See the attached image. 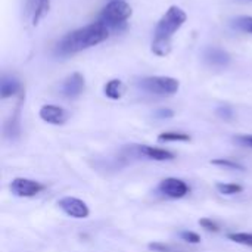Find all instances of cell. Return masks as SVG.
Instances as JSON below:
<instances>
[{"instance_id": "1", "label": "cell", "mask_w": 252, "mask_h": 252, "mask_svg": "<svg viewBox=\"0 0 252 252\" xmlns=\"http://www.w3.org/2000/svg\"><path fill=\"white\" fill-rule=\"evenodd\" d=\"M109 37V28L96 21L63 35L56 44V53L62 56L74 55L89 47H93Z\"/></svg>"}, {"instance_id": "2", "label": "cell", "mask_w": 252, "mask_h": 252, "mask_svg": "<svg viewBox=\"0 0 252 252\" xmlns=\"http://www.w3.org/2000/svg\"><path fill=\"white\" fill-rule=\"evenodd\" d=\"M188 15L179 6H171L161 16L155 28V37L152 41V52L157 56H167L171 52V38L183 27Z\"/></svg>"}, {"instance_id": "3", "label": "cell", "mask_w": 252, "mask_h": 252, "mask_svg": "<svg viewBox=\"0 0 252 252\" xmlns=\"http://www.w3.org/2000/svg\"><path fill=\"white\" fill-rule=\"evenodd\" d=\"M131 16V6L124 0H111L100 12L97 21L106 25L109 30L120 28Z\"/></svg>"}, {"instance_id": "4", "label": "cell", "mask_w": 252, "mask_h": 252, "mask_svg": "<svg viewBox=\"0 0 252 252\" xmlns=\"http://www.w3.org/2000/svg\"><path fill=\"white\" fill-rule=\"evenodd\" d=\"M139 87L151 94L157 96H171L177 93L180 83L179 80L173 77H164V75H154V77H145L139 81Z\"/></svg>"}, {"instance_id": "5", "label": "cell", "mask_w": 252, "mask_h": 252, "mask_svg": "<svg viewBox=\"0 0 252 252\" xmlns=\"http://www.w3.org/2000/svg\"><path fill=\"white\" fill-rule=\"evenodd\" d=\"M9 189H10L12 195L18 196V198H32V196L41 193L46 189V186L43 183L31 180V179L16 177L10 182Z\"/></svg>"}, {"instance_id": "6", "label": "cell", "mask_w": 252, "mask_h": 252, "mask_svg": "<svg viewBox=\"0 0 252 252\" xmlns=\"http://www.w3.org/2000/svg\"><path fill=\"white\" fill-rule=\"evenodd\" d=\"M158 190L171 198V199H180V198H185L189 192H190V188L189 185L182 180V179H177V177H167L164 180L159 182L158 185Z\"/></svg>"}, {"instance_id": "7", "label": "cell", "mask_w": 252, "mask_h": 252, "mask_svg": "<svg viewBox=\"0 0 252 252\" xmlns=\"http://www.w3.org/2000/svg\"><path fill=\"white\" fill-rule=\"evenodd\" d=\"M58 207L68 216V217H72V219H77V220H81V219H87L90 216V210L87 207V204L78 198H74V196H65V198H61L58 201Z\"/></svg>"}, {"instance_id": "8", "label": "cell", "mask_w": 252, "mask_h": 252, "mask_svg": "<svg viewBox=\"0 0 252 252\" xmlns=\"http://www.w3.org/2000/svg\"><path fill=\"white\" fill-rule=\"evenodd\" d=\"M38 115L44 123L53 126H62L68 120L66 111L56 105H43L38 111Z\"/></svg>"}, {"instance_id": "9", "label": "cell", "mask_w": 252, "mask_h": 252, "mask_svg": "<svg viewBox=\"0 0 252 252\" xmlns=\"http://www.w3.org/2000/svg\"><path fill=\"white\" fill-rule=\"evenodd\" d=\"M84 77L80 72H74L71 74L62 84V94L68 99H75L78 97L83 90H84Z\"/></svg>"}, {"instance_id": "10", "label": "cell", "mask_w": 252, "mask_h": 252, "mask_svg": "<svg viewBox=\"0 0 252 252\" xmlns=\"http://www.w3.org/2000/svg\"><path fill=\"white\" fill-rule=\"evenodd\" d=\"M204 59L214 68H226L230 63V55L220 47H208L204 53Z\"/></svg>"}, {"instance_id": "11", "label": "cell", "mask_w": 252, "mask_h": 252, "mask_svg": "<svg viewBox=\"0 0 252 252\" xmlns=\"http://www.w3.org/2000/svg\"><path fill=\"white\" fill-rule=\"evenodd\" d=\"M136 151L143 155L145 158L154 159V161H171L174 159V154L167 151V149H161V148H154L149 145H139L136 146Z\"/></svg>"}, {"instance_id": "12", "label": "cell", "mask_w": 252, "mask_h": 252, "mask_svg": "<svg viewBox=\"0 0 252 252\" xmlns=\"http://www.w3.org/2000/svg\"><path fill=\"white\" fill-rule=\"evenodd\" d=\"M27 9H28V13L31 15L32 25H37L49 13L50 0H28Z\"/></svg>"}, {"instance_id": "13", "label": "cell", "mask_w": 252, "mask_h": 252, "mask_svg": "<svg viewBox=\"0 0 252 252\" xmlns=\"http://www.w3.org/2000/svg\"><path fill=\"white\" fill-rule=\"evenodd\" d=\"M21 90V83L15 77L3 75L0 81V96L1 99H7L13 94H16Z\"/></svg>"}, {"instance_id": "14", "label": "cell", "mask_w": 252, "mask_h": 252, "mask_svg": "<svg viewBox=\"0 0 252 252\" xmlns=\"http://www.w3.org/2000/svg\"><path fill=\"white\" fill-rule=\"evenodd\" d=\"M124 92H126V86H124V83H123L121 80H111V81H108V83L105 84V87H103L105 96H106L108 99H111V100H118V99H121L123 94H124Z\"/></svg>"}, {"instance_id": "15", "label": "cell", "mask_w": 252, "mask_h": 252, "mask_svg": "<svg viewBox=\"0 0 252 252\" xmlns=\"http://www.w3.org/2000/svg\"><path fill=\"white\" fill-rule=\"evenodd\" d=\"M4 134L9 139H16L19 136V108L16 109L15 115L4 124Z\"/></svg>"}, {"instance_id": "16", "label": "cell", "mask_w": 252, "mask_h": 252, "mask_svg": "<svg viewBox=\"0 0 252 252\" xmlns=\"http://www.w3.org/2000/svg\"><path fill=\"white\" fill-rule=\"evenodd\" d=\"M216 189L219 190V193L226 195V196H233V195L244 192V186L236 185V183H217Z\"/></svg>"}, {"instance_id": "17", "label": "cell", "mask_w": 252, "mask_h": 252, "mask_svg": "<svg viewBox=\"0 0 252 252\" xmlns=\"http://www.w3.org/2000/svg\"><path fill=\"white\" fill-rule=\"evenodd\" d=\"M190 136L186 133H177V131H165L158 136L159 142H190Z\"/></svg>"}, {"instance_id": "18", "label": "cell", "mask_w": 252, "mask_h": 252, "mask_svg": "<svg viewBox=\"0 0 252 252\" xmlns=\"http://www.w3.org/2000/svg\"><path fill=\"white\" fill-rule=\"evenodd\" d=\"M227 239L239 244V245H245V247H251L252 248V233L247 232H233V233H227Z\"/></svg>"}, {"instance_id": "19", "label": "cell", "mask_w": 252, "mask_h": 252, "mask_svg": "<svg viewBox=\"0 0 252 252\" xmlns=\"http://www.w3.org/2000/svg\"><path fill=\"white\" fill-rule=\"evenodd\" d=\"M213 165H217V167H223V168H229V170H239V171H244L245 167L238 162V161H233L230 158H217V159H213L211 161Z\"/></svg>"}, {"instance_id": "20", "label": "cell", "mask_w": 252, "mask_h": 252, "mask_svg": "<svg viewBox=\"0 0 252 252\" xmlns=\"http://www.w3.org/2000/svg\"><path fill=\"white\" fill-rule=\"evenodd\" d=\"M233 27L244 31V32H251L252 34V16H238L233 19Z\"/></svg>"}, {"instance_id": "21", "label": "cell", "mask_w": 252, "mask_h": 252, "mask_svg": "<svg viewBox=\"0 0 252 252\" xmlns=\"http://www.w3.org/2000/svg\"><path fill=\"white\" fill-rule=\"evenodd\" d=\"M180 238H182L185 242L192 244V245H198V244H201V236H199L198 233H195V232H190V230H185V232H182V233H180Z\"/></svg>"}, {"instance_id": "22", "label": "cell", "mask_w": 252, "mask_h": 252, "mask_svg": "<svg viewBox=\"0 0 252 252\" xmlns=\"http://www.w3.org/2000/svg\"><path fill=\"white\" fill-rule=\"evenodd\" d=\"M148 248H149V251L154 252H179L176 251L173 247H170L167 244H162V242H151L148 245Z\"/></svg>"}, {"instance_id": "23", "label": "cell", "mask_w": 252, "mask_h": 252, "mask_svg": "<svg viewBox=\"0 0 252 252\" xmlns=\"http://www.w3.org/2000/svg\"><path fill=\"white\" fill-rule=\"evenodd\" d=\"M236 145L244 148H252V134H238L232 139Z\"/></svg>"}, {"instance_id": "24", "label": "cell", "mask_w": 252, "mask_h": 252, "mask_svg": "<svg viewBox=\"0 0 252 252\" xmlns=\"http://www.w3.org/2000/svg\"><path fill=\"white\" fill-rule=\"evenodd\" d=\"M198 223H199V226H201L202 229H205V230H208V232H214V233L220 232L219 224H217V223H214V221H213V220H210V219H201Z\"/></svg>"}, {"instance_id": "25", "label": "cell", "mask_w": 252, "mask_h": 252, "mask_svg": "<svg viewBox=\"0 0 252 252\" xmlns=\"http://www.w3.org/2000/svg\"><path fill=\"white\" fill-rule=\"evenodd\" d=\"M217 115L221 117L223 120H232L233 111H232V108H229V106H220V108L217 109Z\"/></svg>"}, {"instance_id": "26", "label": "cell", "mask_w": 252, "mask_h": 252, "mask_svg": "<svg viewBox=\"0 0 252 252\" xmlns=\"http://www.w3.org/2000/svg\"><path fill=\"white\" fill-rule=\"evenodd\" d=\"M155 117L157 118H161V120H165V118H173L174 117V112L168 108H162V109H158L155 112Z\"/></svg>"}]
</instances>
